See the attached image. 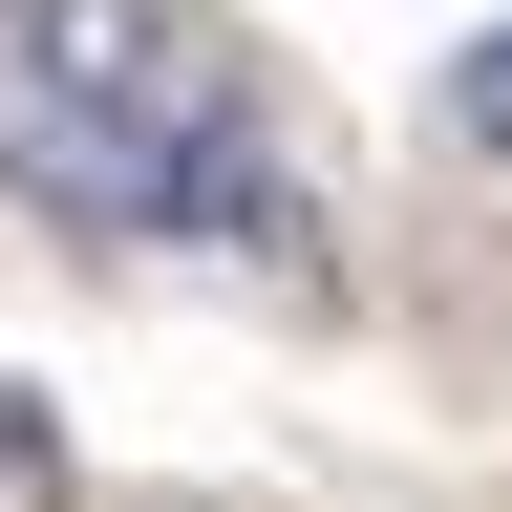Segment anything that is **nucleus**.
<instances>
[{
  "instance_id": "nucleus-1",
  "label": "nucleus",
  "mask_w": 512,
  "mask_h": 512,
  "mask_svg": "<svg viewBox=\"0 0 512 512\" xmlns=\"http://www.w3.org/2000/svg\"><path fill=\"white\" fill-rule=\"evenodd\" d=\"M0 192L86 235H214V256H278L299 278V171H278V107H256V43L214 0H0Z\"/></svg>"
},
{
  "instance_id": "nucleus-4",
  "label": "nucleus",
  "mask_w": 512,
  "mask_h": 512,
  "mask_svg": "<svg viewBox=\"0 0 512 512\" xmlns=\"http://www.w3.org/2000/svg\"><path fill=\"white\" fill-rule=\"evenodd\" d=\"M0 43H22V22H0Z\"/></svg>"
},
{
  "instance_id": "nucleus-3",
  "label": "nucleus",
  "mask_w": 512,
  "mask_h": 512,
  "mask_svg": "<svg viewBox=\"0 0 512 512\" xmlns=\"http://www.w3.org/2000/svg\"><path fill=\"white\" fill-rule=\"evenodd\" d=\"M448 128H470V150H512V22L470 43V86H448Z\"/></svg>"
},
{
  "instance_id": "nucleus-2",
  "label": "nucleus",
  "mask_w": 512,
  "mask_h": 512,
  "mask_svg": "<svg viewBox=\"0 0 512 512\" xmlns=\"http://www.w3.org/2000/svg\"><path fill=\"white\" fill-rule=\"evenodd\" d=\"M64 491H86V470H64V406L0 363V512H64Z\"/></svg>"
}]
</instances>
